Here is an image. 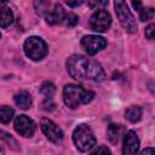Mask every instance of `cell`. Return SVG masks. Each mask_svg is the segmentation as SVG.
Wrapping results in <instances>:
<instances>
[{
  "mask_svg": "<svg viewBox=\"0 0 155 155\" xmlns=\"http://www.w3.org/2000/svg\"><path fill=\"white\" fill-rule=\"evenodd\" d=\"M125 117L134 124V122H138L140 119H142V108L138 107V105H132V107H128L125 111Z\"/></svg>",
  "mask_w": 155,
  "mask_h": 155,
  "instance_id": "9a60e30c",
  "label": "cell"
},
{
  "mask_svg": "<svg viewBox=\"0 0 155 155\" xmlns=\"http://www.w3.org/2000/svg\"><path fill=\"white\" fill-rule=\"evenodd\" d=\"M23 48L27 57H29L31 61H41L48 53L47 44L39 36H29L24 41Z\"/></svg>",
  "mask_w": 155,
  "mask_h": 155,
  "instance_id": "277c9868",
  "label": "cell"
},
{
  "mask_svg": "<svg viewBox=\"0 0 155 155\" xmlns=\"http://www.w3.org/2000/svg\"><path fill=\"white\" fill-rule=\"evenodd\" d=\"M13 99H15V103L17 104V107H19L23 110H28L33 104V99H31L30 93L28 91H24V90L16 93Z\"/></svg>",
  "mask_w": 155,
  "mask_h": 155,
  "instance_id": "4fadbf2b",
  "label": "cell"
},
{
  "mask_svg": "<svg viewBox=\"0 0 155 155\" xmlns=\"http://www.w3.org/2000/svg\"><path fill=\"white\" fill-rule=\"evenodd\" d=\"M154 17V8L153 7H143L140 11H139V18L140 21H148V19H151Z\"/></svg>",
  "mask_w": 155,
  "mask_h": 155,
  "instance_id": "44dd1931",
  "label": "cell"
},
{
  "mask_svg": "<svg viewBox=\"0 0 155 155\" xmlns=\"http://www.w3.org/2000/svg\"><path fill=\"white\" fill-rule=\"evenodd\" d=\"M35 10L38 15H45L47 12V10L50 8V2L47 1H35L34 2Z\"/></svg>",
  "mask_w": 155,
  "mask_h": 155,
  "instance_id": "ffe728a7",
  "label": "cell"
},
{
  "mask_svg": "<svg viewBox=\"0 0 155 155\" xmlns=\"http://www.w3.org/2000/svg\"><path fill=\"white\" fill-rule=\"evenodd\" d=\"M81 4H82V1H75V2L67 1V5H68V6H70V7H76V6H79V5H81Z\"/></svg>",
  "mask_w": 155,
  "mask_h": 155,
  "instance_id": "4316f807",
  "label": "cell"
},
{
  "mask_svg": "<svg viewBox=\"0 0 155 155\" xmlns=\"http://www.w3.org/2000/svg\"><path fill=\"white\" fill-rule=\"evenodd\" d=\"M114 6H115L116 17H117L120 24L122 25V28L130 34L136 33L137 31V22L134 19L131 10L128 8V5L125 1L116 0L114 2Z\"/></svg>",
  "mask_w": 155,
  "mask_h": 155,
  "instance_id": "5b68a950",
  "label": "cell"
},
{
  "mask_svg": "<svg viewBox=\"0 0 155 155\" xmlns=\"http://www.w3.org/2000/svg\"><path fill=\"white\" fill-rule=\"evenodd\" d=\"M40 127H41V131L44 132V134L46 136V138L48 140H51L52 143L59 144L63 140V131L52 120H50L47 117H42L40 121Z\"/></svg>",
  "mask_w": 155,
  "mask_h": 155,
  "instance_id": "52a82bcc",
  "label": "cell"
},
{
  "mask_svg": "<svg viewBox=\"0 0 155 155\" xmlns=\"http://www.w3.org/2000/svg\"><path fill=\"white\" fill-rule=\"evenodd\" d=\"M13 18V12L8 6H6V2H0V27L7 28L12 24Z\"/></svg>",
  "mask_w": 155,
  "mask_h": 155,
  "instance_id": "7c38bea8",
  "label": "cell"
},
{
  "mask_svg": "<svg viewBox=\"0 0 155 155\" xmlns=\"http://www.w3.org/2000/svg\"><path fill=\"white\" fill-rule=\"evenodd\" d=\"M0 142H4L6 145H8V147H10L11 149H13V150H19V149H21L18 142H17L10 133H7V132H5V131H2V130H0Z\"/></svg>",
  "mask_w": 155,
  "mask_h": 155,
  "instance_id": "2e32d148",
  "label": "cell"
},
{
  "mask_svg": "<svg viewBox=\"0 0 155 155\" xmlns=\"http://www.w3.org/2000/svg\"><path fill=\"white\" fill-rule=\"evenodd\" d=\"M90 155H111V151L105 145H99L97 149H94Z\"/></svg>",
  "mask_w": 155,
  "mask_h": 155,
  "instance_id": "7402d4cb",
  "label": "cell"
},
{
  "mask_svg": "<svg viewBox=\"0 0 155 155\" xmlns=\"http://www.w3.org/2000/svg\"><path fill=\"white\" fill-rule=\"evenodd\" d=\"M13 126H15V130L17 133H19L21 136L27 137V138L33 137V134L35 132V124L27 115H18L15 119Z\"/></svg>",
  "mask_w": 155,
  "mask_h": 155,
  "instance_id": "9c48e42d",
  "label": "cell"
},
{
  "mask_svg": "<svg viewBox=\"0 0 155 155\" xmlns=\"http://www.w3.org/2000/svg\"><path fill=\"white\" fill-rule=\"evenodd\" d=\"M0 38H1V34H0Z\"/></svg>",
  "mask_w": 155,
  "mask_h": 155,
  "instance_id": "f1b7e54d",
  "label": "cell"
},
{
  "mask_svg": "<svg viewBox=\"0 0 155 155\" xmlns=\"http://www.w3.org/2000/svg\"><path fill=\"white\" fill-rule=\"evenodd\" d=\"M125 132V128L122 125H109L108 127V131H107V137L109 139V142L111 144H116L119 142V139L121 138L122 133Z\"/></svg>",
  "mask_w": 155,
  "mask_h": 155,
  "instance_id": "5bb4252c",
  "label": "cell"
},
{
  "mask_svg": "<svg viewBox=\"0 0 155 155\" xmlns=\"http://www.w3.org/2000/svg\"><path fill=\"white\" fill-rule=\"evenodd\" d=\"M139 150V139L134 131H127L124 134L122 155H137Z\"/></svg>",
  "mask_w": 155,
  "mask_h": 155,
  "instance_id": "30bf717a",
  "label": "cell"
},
{
  "mask_svg": "<svg viewBox=\"0 0 155 155\" xmlns=\"http://www.w3.org/2000/svg\"><path fill=\"white\" fill-rule=\"evenodd\" d=\"M65 67L68 74L80 81H103L105 78V71L99 62L93 58H88L82 54H73L67 62Z\"/></svg>",
  "mask_w": 155,
  "mask_h": 155,
  "instance_id": "6da1fadb",
  "label": "cell"
},
{
  "mask_svg": "<svg viewBox=\"0 0 155 155\" xmlns=\"http://www.w3.org/2000/svg\"><path fill=\"white\" fill-rule=\"evenodd\" d=\"M94 97V92L85 90L82 86L69 84L63 88V101L67 107L70 109H75L81 104L90 103Z\"/></svg>",
  "mask_w": 155,
  "mask_h": 155,
  "instance_id": "7a4b0ae2",
  "label": "cell"
},
{
  "mask_svg": "<svg viewBox=\"0 0 155 155\" xmlns=\"http://www.w3.org/2000/svg\"><path fill=\"white\" fill-rule=\"evenodd\" d=\"M0 155H5V151H4V148L0 147Z\"/></svg>",
  "mask_w": 155,
  "mask_h": 155,
  "instance_id": "83f0119b",
  "label": "cell"
},
{
  "mask_svg": "<svg viewBox=\"0 0 155 155\" xmlns=\"http://www.w3.org/2000/svg\"><path fill=\"white\" fill-rule=\"evenodd\" d=\"M139 155H155V151H154L153 148H145L144 150L140 151Z\"/></svg>",
  "mask_w": 155,
  "mask_h": 155,
  "instance_id": "d4e9b609",
  "label": "cell"
},
{
  "mask_svg": "<svg viewBox=\"0 0 155 155\" xmlns=\"http://www.w3.org/2000/svg\"><path fill=\"white\" fill-rule=\"evenodd\" d=\"M133 7H134V10H137L138 12L143 8V5H142V2L140 1H132V4H131Z\"/></svg>",
  "mask_w": 155,
  "mask_h": 155,
  "instance_id": "484cf974",
  "label": "cell"
},
{
  "mask_svg": "<svg viewBox=\"0 0 155 155\" xmlns=\"http://www.w3.org/2000/svg\"><path fill=\"white\" fill-rule=\"evenodd\" d=\"M65 11L63 8V6L61 4H54L52 8H48L47 12L44 15L45 16V19H46V23L47 24H51V25H54V24H58V23H62L64 17H65Z\"/></svg>",
  "mask_w": 155,
  "mask_h": 155,
  "instance_id": "8fae6325",
  "label": "cell"
},
{
  "mask_svg": "<svg viewBox=\"0 0 155 155\" xmlns=\"http://www.w3.org/2000/svg\"><path fill=\"white\" fill-rule=\"evenodd\" d=\"M15 115V110L11 107L7 105H1L0 107V122L2 124H8Z\"/></svg>",
  "mask_w": 155,
  "mask_h": 155,
  "instance_id": "e0dca14e",
  "label": "cell"
},
{
  "mask_svg": "<svg viewBox=\"0 0 155 155\" xmlns=\"http://www.w3.org/2000/svg\"><path fill=\"white\" fill-rule=\"evenodd\" d=\"M81 46L87 52V54L93 56L105 48L107 40L99 35H85L81 39Z\"/></svg>",
  "mask_w": 155,
  "mask_h": 155,
  "instance_id": "ba28073f",
  "label": "cell"
},
{
  "mask_svg": "<svg viewBox=\"0 0 155 155\" xmlns=\"http://www.w3.org/2000/svg\"><path fill=\"white\" fill-rule=\"evenodd\" d=\"M78 22H79V17L76 15H74V13H67L65 17H64V19H63L64 25H67L69 28L75 27L78 24Z\"/></svg>",
  "mask_w": 155,
  "mask_h": 155,
  "instance_id": "d6986e66",
  "label": "cell"
},
{
  "mask_svg": "<svg viewBox=\"0 0 155 155\" xmlns=\"http://www.w3.org/2000/svg\"><path fill=\"white\" fill-rule=\"evenodd\" d=\"M88 25L91 28V30L97 31V33H104L107 31L110 25H111V17L110 13L107 10L99 8L96 12H93V15L90 18Z\"/></svg>",
  "mask_w": 155,
  "mask_h": 155,
  "instance_id": "8992f818",
  "label": "cell"
},
{
  "mask_svg": "<svg viewBox=\"0 0 155 155\" xmlns=\"http://www.w3.org/2000/svg\"><path fill=\"white\" fill-rule=\"evenodd\" d=\"M73 142L79 151L86 153L96 145L97 140H96L92 128L88 125L81 124L73 132Z\"/></svg>",
  "mask_w": 155,
  "mask_h": 155,
  "instance_id": "3957f363",
  "label": "cell"
},
{
  "mask_svg": "<svg viewBox=\"0 0 155 155\" xmlns=\"http://www.w3.org/2000/svg\"><path fill=\"white\" fill-rule=\"evenodd\" d=\"M155 28V25L154 24H149L148 27H147V29H145V36L149 39V40H153V38H154V29Z\"/></svg>",
  "mask_w": 155,
  "mask_h": 155,
  "instance_id": "603a6c76",
  "label": "cell"
},
{
  "mask_svg": "<svg viewBox=\"0 0 155 155\" xmlns=\"http://www.w3.org/2000/svg\"><path fill=\"white\" fill-rule=\"evenodd\" d=\"M104 5H108V1H98V2H88V6H90V7H92V8H94V7H97V10H99V8H98L99 6H104Z\"/></svg>",
  "mask_w": 155,
  "mask_h": 155,
  "instance_id": "cb8c5ba5",
  "label": "cell"
},
{
  "mask_svg": "<svg viewBox=\"0 0 155 155\" xmlns=\"http://www.w3.org/2000/svg\"><path fill=\"white\" fill-rule=\"evenodd\" d=\"M40 92L46 98H52V96L56 93V86L50 81H45V82H42V85L40 87Z\"/></svg>",
  "mask_w": 155,
  "mask_h": 155,
  "instance_id": "ac0fdd59",
  "label": "cell"
}]
</instances>
